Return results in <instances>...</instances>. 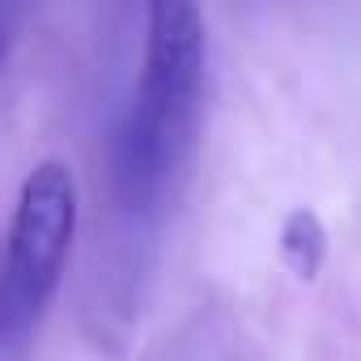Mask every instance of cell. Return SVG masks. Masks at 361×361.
<instances>
[{"instance_id":"1","label":"cell","mask_w":361,"mask_h":361,"mask_svg":"<svg viewBox=\"0 0 361 361\" xmlns=\"http://www.w3.org/2000/svg\"><path fill=\"white\" fill-rule=\"evenodd\" d=\"M204 18L188 0L145 13V68L132 111L115 136L119 200L136 217H157L183 178L204 111Z\"/></svg>"},{"instance_id":"2","label":"cell","mask_w":361,"mask_h":361,"mask_svg":"<svg viewBox=\"0 0 361 361\" xmlns=\"http://www.w3.org/2000/svg\"><path fill=\"white\" fill-rule=\"evenodd\" d=\"M77 234V178L64 161H39L18 192L0 272V357L26 344L51 306Z\"/></svg>"},{"instance_id":"3","label":"cell","mask_w":361,"mask_h":361,"mask_svg":"<svg viewBox=\"0 0 361 361\" xmlns=\"http://www.w3.org/2000/svg\"><path fill=\"white\" fill-rule=\"evenodd\" d=\"M281 255L302 281H310L319 272V264L327 255V234H323V221L310 209H293L285 217V226H281Z\"/></svg>"},{"instance_id":"4","label":"cell","mask_w":361,"mask_h":361,"mask_svg":"<svg viewBox=\"0 0 361 361\" xmlns=\"http://www.w3.org/2000/svg\"><path fill=\"white\" fill-rule=\"evenodd\" d=\"M5 47H9V13L0 9V60H5Z\"/></svg>"},{"instance_id":"5","label":"cell","mask_w":361,"mask_h":361,"mask_svg":"<svg viewBox=\"0 0 361 361\" xmlns=\"http://www.w3.org/2000/svg\"><path fill=\"white\" fill-rule=\"evenodd\" d=\"M0 272H5V259H0Z\"/></svg>"}]
</instances>
